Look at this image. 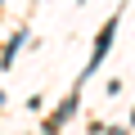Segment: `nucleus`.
Wrapping results in <instances>:
<instances>
[{"instance_id": "obj_1", "label": "nucleus", "mask_w": 135, "mask_h": 135, "mask_svg": "<svg viewBox=\"0 0 135 135\" xmlns=\"http://www.w3.org/2000/svg\"><path fill=\"white\" fill-rule=\"evenodd\" d=\"M117 23H122V18L113 14V18H108V23L99 27V36H95V50H90V63H86V72H81V77H90L95 68H99V63L108 59V45H113V36H117Z\"/></svg>"}, {"instance_id": "obj_2", "label": "nucleus", "mask_w": 135, "mask_h": 135, "mask_svg": "<svg viewBox=\"0 0 135 135\" xmlns=\"http://www.w3.org/2000/svg\"><path fill=\"white\" fill-rule=\"evenodd\" d=\"M77 104H81V90H72V95H68V99H63V104H59V108L41 122V131H45V135H59V131H63V122L77 113Z\"/></svg>"}, {"instance_id": "obj_3", "label": "nucleus", "mask_w": 135, "mask_h": 135, "mask_svg": "<svg viewBox=\"0 0 135 135\" xmlns=\"http://www.w3.org/2000/svg\"><path fill=\"white\" fill-rule=\"evenodd\" d=\"M23 41H27V27H18V32L9 36V45H5V54H0V68H14V59H18V50H23Z\"/></svg>"}, {"instance_id": "obj_4", "label": "nucleus", "mask_w": 135, "mask_h": 135, "mask_svg": "<svg viewBox=\"0 0 135 135\" xmlns=\"http://www.w3.org/2000/svg\"><path fill=\"white\" fill-rule=\"evenodd\" d=\"M131 126H135V108H131Z\"/></svg>"}]
</instances>
